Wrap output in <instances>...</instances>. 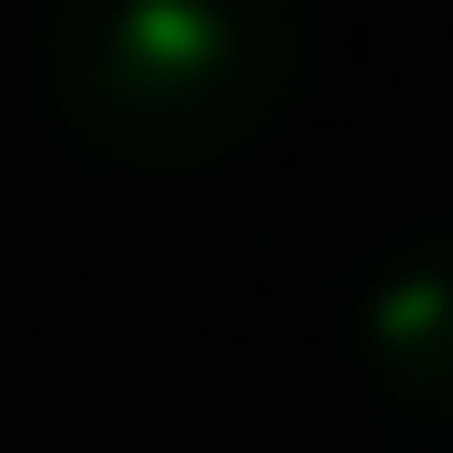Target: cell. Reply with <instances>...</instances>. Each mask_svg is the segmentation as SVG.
I'll return each instance as SVG.
<instances>
[{
    "label": "cell",
    "mask_w": 453,
    "mask_h": 453,
    "mask_svg": "<svg viewBox=\"0 0 453 453\" xmlns=\"http://www.w3.org/2000/svg\"><path fill=\"white\" fill-rule=\"evenodd\" d=\"M306 11L296 0H59L50 80L59 109L138 168H207L257 138L286 89Z\"/></svg>",
    "instance_id": "cell-1"
},
{
    "label": "cell",
    "mask_w": 453,
    "mask_h": 453,
    "mask_svg": "<svg viewBox=\"0 0 453 453\" xmlns=\"http://www.w3.org/2000/svg\"><path fill=\"white\" fill-rule=\"evenodd\" d=\"M355 335L385 404L414 434H453V226H414L374 257Z\"/></svg>",
    "instance_id": "cell-2"
}]
</instances>
